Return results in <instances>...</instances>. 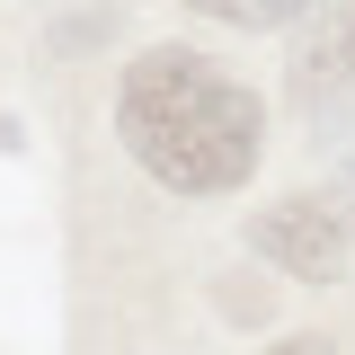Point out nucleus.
<instances>
[{"label":"nucleus","instance_id":"obj_2","mask_svg":"<svg viewBox=\"0 0 355 355\" xmlns=\"http://www.w3.org/2000/svg\"><path fill=\"white\" fill-rule=\"evenodd\" d=\"M249 240H258V258H275L284 275H302V284H329V275L347 266V222L329 214L320 196H284V205H266Z\"/></svg>","mask_w":355,"mask_h":355},{"label":"nucleus","instance_id":"obj_5","mask_svg":"<svg viewBox=\"0 0 355 355\" xmlns=\"http://www.w3.org/2000/svg\"><path fill=\"white\" fill-rule=\"evenodd\" d=\"M266 355H338L329 338H284V347H266Z\"/></svg>","mask_w":355,"mask_h":355},{"label":"nucleus","instance_id":"obj_1","mask_svg":"<svg viewBox=\"0 0 355 355\" xmlns=\"http://www.w3.org/2000/svg\"><path fill=\"white\" fill-rule=\"evenodd\" d=\"M116 133H125L133 169L160 178L169 196H231L258 169L266 116L222 62L187 53V44H160L116 89Z\"/></svg>","mask_w":355,"mask_h":355},{"label":"nucleus","instance_id":"obj_4","mask_svg":"<svg viewBox=\"0 0 355 355\" xmlns=\"http://www.w3.org/2000/svg\"><path fill=\"white\" fill-rule=\"evenodd\" d=\"M205 18H222V27H293V18H311L320 0H196Z\"/></svg>","mask_w":355,"mask_h":355},{"label":"nucleus","instance_id":"obj_3","mask_svg":"<svg viewBox=\"0 0 355 355\" xmlns=\"http://www.w3.org/2000/svg\"><path fill=\"white\" fill-rule=\"evenodd\" d=\"M355 80V9H338V36H320L302 53V98H320V89H347Z\"/></svg>","mask_w":355,"mask_h":355}]
</instances>
